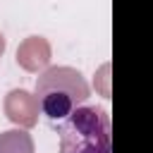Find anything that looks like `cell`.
Returning <instances> with one entry per match:
<instances>
[{"label":"cell","instance_id":"obj_1","mask_svg":"<svg viewBox=\"0 0 153 153\" xmlns=\"http://www.w3.org/2000/svg\"><path fill=\"white\" fill-rule=\"evenodd\" d=\"M38 108L50 120H65L74 108H79L88 96L91 88L84 74L74 67H48L36 79L33 91Z\"/></svg>","mask_w":153,"mask_h":153},{"label":"cell","instance_id":"obj_2","mask_svg":"<svg viewBox=\"0 0 153 153\" xmlns=\"http://www.w3.org/2000/svg\"><path fill=\"white\" fill-rule=\"evenodd\" d=\"M57 134L60 153H112L110 117L103 108H74Z\"/></svg>","mask_w":153,"mask_h":153},{"label":"cell","instance_id":"obj_3","mask_svg":"<svg viewBox=\"0 0 153 153\" xmlns=\"http://www.w3.org/2000/svg\"><path fill=\"white\" fill-rule=\"evenodd\" d=\"M2 108H5L7 120L14 122L19 129H31V127H36V122H38V112H41L38 100H36V96L29 93L26 88H12V91L5 96Z\"/></svg>","mask_w":153,"mask_h":153},{"label":"cell","instance_id":"obj_4","mask_svg":"<svg viewBox=\"0 0 153 153\" xmlns=\"http://www.w3.org/2000/svg\"><path fill=\"white\" fill-rule=\"evenodd\" d=\"M53 60V48L43 36H29L17 45V65L26 72H43Z\"/></svg>","mask_w":153,"mask_h":153},{"label":"cell","instance_id":"obj_5","mask_svg":"<svg viewBox=\"0 0 153 153\" xmlns=\"http://www.w3.org/2000/svg\"><path fill=\"white\" fill-rule=\"evenodd\" d=\"M33 139L26 129H7L0 131V153H33Z\"/></svg>","mask_w":153,"mask_h":153},{"label":"cell","instance_id":"obj_6","mask_svg":"<svg viewBox=\"0 0 153 153\" xmlns=\"http://www.w3.org/2000/svg\"><path fill=\"white\" fill-rule=\"evenodd\" d=\"M108 72H110V65H103L100 72H98V81H96V88L100 91V96L110 98V86H108Z\"/></svg>","mask_w":153,"mask_h":153},{"label":"cell","instance_id":"obj_7","mask_svg":"<svg viewBox=\"0 0 153 153\" xmlns=\"http://www.w3.org/2000/svg\"><path fill=\"white\" fill-rule=\"evenodd\" d=\"M5 45H7V41H5V36H2V33H0V55H2V53H5Z\"/></svg>","mask_w":153,"mask_h":153}]
</instances>
